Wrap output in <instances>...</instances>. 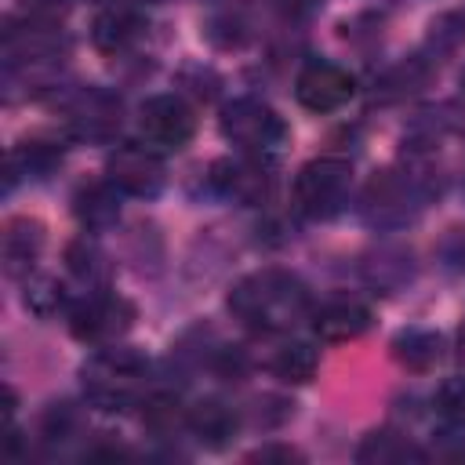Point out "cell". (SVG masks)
<instances>
[{"label": "cell", "mask_w": 465, "mask_h": 465, "mask_svg": "<svg viewBox=\"0 0 465 465\" xmlns=\"http://www.w3.org/2000/svg\"><path fill=\"white\" fill-rule=\"evenodd\" d=\"M392 356L407 371H429L443 360V334L432 327H407L392 338Z\"/></svg>", "instance_id": "obj_15"}, {"label": "cell", "mask_w": 465, "mask_h": 465, "mask_svg": "<svg viewBox=\"0 0 465 465\" xmlns=\"http://www.w3.org/2000/svg\"><path fill=\"white\" fill-rule=\"evenodd\" d=\"M461 94H465V73H461Z\"/></svg>", "instance_id": "obj_30"}, {"label": "cell", "mask_w": 465, "mask_h": 465, "mask_svg": "<svg viewBox=\"0 0 465 465\" xmlns=\"http://www.w3.org/2000/svg\"><path fill=\"white\" fill-rule=\"evenodd\" d=\"M458 363H461V371H465V323H461V331H458Z\"/></svg>", "instance_id": "obj_29"}, {"label": "cell", "mask_w": 465, "mask_h": 465, "mask_svg": "<svg viewBox=\"0 0 465 465\" xmlns=\"http://www.w3.org/2000/svg\"><path fill=\"white\" fill-rule=\"evenodd\" d=\"M222 134L247 156H276L287 145V124L283 116L258 102V98H232L222 109Z\"/></svg>", "instance_id": "obj_3"}, {"label": "cell", "mask_w": 465, "mask_h": 465, "mask_svg": "<svg viewBox=\"0 0 465 465\" xmlns=\"http://www.w3.org/2000/svg\"><path fill=\"white\" fill-rule=\"evenodd\" d=\"M149 29V15L131 4V0H113L105 4L94 22H91V44L102 51V54H124L131 51Z\"/></svg>", "instance_id": "obj_9"}, {"label": "cell", "mask_w": 465, "mask_h": 465, "mask_svg": "<svg viewBox=\"0 0 465 465\" xmlns=\"http://www.w3.org/2000/svg\"><path fill=\"white\" fill-rule=\"evenodd\" d=\"M134 323V305L116 291H94L69 309V331L87 345H109Z\"/></svg>", "instance_id": "obj_5"}, {"label": "cell", "mask_w": 465, "mask_h": 465, "mask_svg": "<svg viewBox=\"0 0 465 465\" xmlns=\"http://www.w3.org/2000/svg\"><path fill=\"white\" fill-rule=\"evenodd\" d=\"M432 407L440 418H447L450 425L465 429V378H447L436 396H432Z\"/></svg>", "instance_id": "obj_22"}, {"label": "cell", "mask_w": 465, "mask_h": 465, "mask_svg": "<svg viewBox=\"0 0 465 465\" xmlns=\"http://www.w3.org/2000/svg\"><path fill=\"white\" fill-rule=\"evenodd\" d=\"M105 178L127 196H156L163 189V182H167V171H163V160L156 156L153 145L124 142V145H116L109 153Z\"/></svg>", "instance_id": "obj_8"}, {"label": "cell", "mask_w": 465, "mask_h": 465, "mask_svg": "<svg viewBox=\"0 0 465 465\" xmlns=\"http://www.w3.org/2000/svg\"><path fill=\"white\" fill-rule=\"evenodd\" d=\"M207 178H211V189L232 203H258L269 193V174L254 156L218 160Z\"/></svg>", "instance_id": "obj_10"}, {"label": "cell", "mask_w": 465, "mask_h": 465, "mask_svg": "<svg viewBox=\"0 0 465 465\" xmlns=\"http://www.w3.org/2000/svg\"><path fill=\"white\" fill-rule=\"evenodd\" d=\"M138 131L153 149H182L196 131V116L178 94H153L138 109Z\"/></svg>", "instance_id": "obj_7"}, {"label": "cell", "mask_w": 465, "mask_h": 465, "mask_svg": "<svg viewBox=\"0 0 465 465\" xmlns=\"http://www.w3.org/2000/svg\"><path fill=\"white\" fill-rule=\"evenodd\" d=\"M145 378H149V360L127 345H105L80 367L84 396L102 411L134 407L142 400Z\"/></svg>", "instance_id": "obj_2"}, {"label": "cell", "mask_w": 465, "mask_h": 465, "mask_svg": "<svg viewBox=\"0 0 465 465\" xmlns=\"http://www.w3.org/2000/svg\"><path fill=\"white\" fill-rule=\"evenodd\" d=\"M15 163L25 167V174H47L58 160H62V145H51V142H22L15 153H11Z\"/></svg>", "instance_id": "obj_21"}, {"label": "cell", "mask_w": 465, "mask_h": 465, "mask_svg": "<svg viewBox=\"0 0 465 465\" xmlns=\"http://www.w3.org/2000/svg\"><path fill=\"white\" fill-rule=\"evenodd\" d=\"M69 4H73V0H18L22 15H25L29 22H36V25H54V22L69 11Z\"/></svg>", "instance_id": "obj_25"}, {"label": "cell", "mask_w": 465, "mask_h": 465, "mask_svg": "<svg viewBox=\"0 0 465 465\" xmlns=\"http://www.w3.org/2000/svg\"><path fill=\"white\" fill-rule=\"evenodd\" d=\"M429 51H436V54H450V51H458L461 44H465V15H458V11H447V15H440L432 25H429Z\"/></svg>", "instance_id": "obj_20"}, {"label": "cell", "mask_w": 465, "mask_h": 465, "mask_svg": "<svg viewBox=\"0 0 465 465\" xmlns=\"http://www.w3.org/2000/svg\"><path fill=\"white\" fill-rule=\"evenodd\" d=\"M251 461H302V450H294L287 443H269V447H258L251 454Z\"/></svg>", "instance_id": "obj_26"}, {"label": "cell", "mask_w": 465, "mask_h": 465, "mask_svg": "<svg viewBox=\"0 0 465 465\" xmlns=\"http://www.w3.org/2000/svg\"><path fill=\"white\" fill-rule=\"evenodd\" d=\"M316 367H320V352H316L309 341H287V345H280V349L272 352V360H269V371H272L280 381H287V385H305V381H312Z\"/></svg>", "instance_id": "obj_18"}, {"label": "cell", "mask_w": 465, "mask_h": 465, "mask_svg": "<svg viewBox=\"0 0 465 465\" xmlns=\"http://www.w3.org/2000/svg\"><path fill=\"white\" fill-rule=\"evenodd\" d=\"M44 251V225L36 218H11L4 225V272L7 276H29Z\"/></svg>", "instance_id": "obj_12"}, {"label": "cell", "mask_w": 465, "mask_h": 465, "mask_svg": "<svg viewBox=\"0 0 465 465\" xmlns=\"http://www.w3.org/2000/svg\"><path fill=\"white\" fill-rule=\"evenodd\" d=\"M225 305L243 327L258 334H283L298 327L302 320H309L312 312L309 287L294 272H283V269H262V272L236 280Z\"/></svg>", "instance_id": "obj_1"}, {"label": "cell", "mask_w": 465, "mask_h": 465, "mask_svg": "<svg viewBox=\"0 0 465 465\" xmlns=\"http://www.w3.org/2000/svg\"><path fill=\"white\" fill-rule=\"evenodd\" d=\"M69 120L80 138H113L120 127V102L105 91H87L69 109Z\"/></svg>", "instance_id": "obj_14"}, {"label": "cell", "mask_w": 465, "mask_h": 465, "mask_svg": "<svg viewBox=\"0 0 465 465\" xmlns=\"http://www.w3.org/2000/svg\"><path fill=\"white\" fill-rule=\"evenodd\" d=\"M102 254L94 251V247H87V243H73L69 247V269L91 287V283H98V276H102Z\"/></svg>", "instance_id": "obj_24"}, {"label": "cell", "mask_w": 465, "mask_h": 465, "mask_svg": "<svg viewBox=\"0 0 465 465\" xmlns=\"http://www.w3.org/2000/svg\"><path fill=\"white\" fill-rule=\"evenodd\" d=\"M25 309H33L36 316H54L58 309H69V291L65 283H58L54 276H36L25 280Z\"/></svg>", "instance_id": "obj_19"}, {"label": "cell", "mask_w": 465, "mask_h": 465, "mask_svg": "<svg viewBox=\"0 0 465 465\" xmlns=\"http://www.w3.org/2000/svg\"><path fill=\"white\" fill-rule=\"evenodd\" d=\"M316 338L323 341H352L371 327V309L356 298H331L309 312Z\"/></svg>", "instance_id": "obj_11"}, {"label": "cell", "mask_w": 465, "mask_h": 465, "mask_svg": "<svg viewBox=\"0 0 465 465\" xmlns=\"http://www.w3.org/2000/svg\"><path fill=\"white\" fill-rule=\"evenodd\" d=\"M145 425L163 436L174 425H185V411H182V403L174 396H149L145 400Z\"/></svg>", "instance_id": "obj_23"}, {"label": "cell", "mask_w": 465, "mask_h": 465, "mask_svg": "<svg viewBox=\"0 0 465 465\" xmlns=\"http://www.w3.org/2000/svg\"><path fill=\"white\" fill-rule=\"evenodd\" d=\"M116 185L105 178V182H91L76 193L73 200V211L80 218V225L87 229H109L116 218H120V200H116Z\"/></svg>", "instance_id": "obj_16"}, {"label": "cell", "mask_w": 465, "mask_h": 465, "mask_svg": "<svg viewBox=\"0 0 465 465\" xmlns=\"http://www.w3.org/2000/svg\"><path fill=\"white\" fill-rule=\"evenodd\" d=\"M269 4H272L280 15H291V18H294V15H309L320 0H269Z\"/></svg>", "instance_id": "obj_27"}, {"label": "cell", "mask_w": 465, "mask_h": 465, "mask_svg": "<svg viewBox=\"0 0 465 465\" xmlns=\"http://www.w3.org/2000/svg\"><path fill=\"white\" fill-rule=\"evenodd\" d=\"M352 189V163L341 156H316L294 178V207L309 218H331L345 207Z\"/></svg>", "instance_id": "obj_4"}, {"label": "cell", "mask_w": 465, "mask_h": 465, "mask_svg": "<svg viewBox=\"0 0 465 465\" xmlns=\"http://www.w3.org/2000/svg\"><path fill=\"white\" fill-rule=\"evenodd\" d=\"M425 458H450V461H465V440L443 447V443H432V450H425Z\"/></svg>", "instance_id": "obj_28"}, {"label": "cell", "mask_w": 465, "mask_h": 465, "mask_svg": "<svg viewBox=\"0 0 465 465\" xmlns=\"http://www.w3.org/2000/svg\"><path fill=\"white\" fill-rule=\"evenodd\" d=\"M407 458H425V450H418L407 436H400L392 429H374L356 447V461H363V465H392V461H407Z\"/></svg>", "instance_id": "obj_17"}, {"label": "cell", "mask_w": 465, "mask_h": 465, "mask_svg": "<svg viewBox=\"0 0 465 465\" xmlns=\"http://www.w3.org/2000/svg\"><path fill=\"white\" fill-rule=\"evenodd\" d=\"M185 429L203 443V447H225L236 429H240V418L229 403L222 400H200L185 411Z\"/></svg>", "instance_id": "obj_13"}, {"label": "cell", "mask_w": 465, "mask_h": 465, "mask_svg": "<svg viewBox=\"0 0 465 465\" xmlns=\"http://www.w3.org/2000/svg\"><path fill=\"white\" fill-rule=\"evenodd\" d=\"M352 94H356L352 73L341 69L338 62H327V58L305 62L298 69V76H294V98L309 113H334V109L349 105Z\"/></svg>", "instance_id": "obj_6"}]
</instances>
